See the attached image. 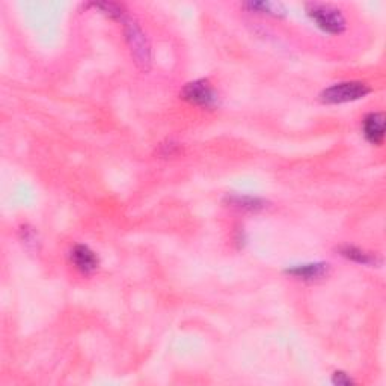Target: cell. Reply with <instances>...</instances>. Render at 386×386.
Here are the masks:
<instances>
[{
    "label": "cell",
    "instance_id": "cell-1",
    "mask_svg": "<svg viewBox=\"0 0 386 386\" xmlns=\"http://www.w3.org/2000/svg\"><path fill=\"white\" fill-rule=\"evenodd\" d=\"M308 17L318 29L331 35H338L346 31V18L338 8L329 3H308Z\"/></svg>",
    "mask_w": 386,
    "mask_h": 386
},
{
    "label": "cell",
    "instance_id": "cell-2",
    "mask_svg": "<svg viewBox=\"0 0 386 386\" xmlns=\"http://www.w3.org/2000/svg\"><path fill=\"white\" fill-rule=\"evenodd\" d=\"M370 92L371 88L363 81H341V83L326 88L320 94V100L326 105H341V103L365 99Z\"/></svg>",
    "mask_w": 386,
    "mask_h": 386
},
{
    "label": "cell",
    "instance_id": "cell-3",
    "mask_svg": "<svg viewBox=\"0 0 386 386\" xmlns=\"http://www.w3.org/2000/svg\"><path fill=\"white\" fill-rule=\"evenodd\" d=\"M125 38H127L131 55L140 70L148 71L151 65V47L142 29L136 21L125 20Z\"/></svg>",
    "mask_w": 386,
    "mask_h": 386
},
{
    "label": "cell",
    "instance_id": "cell-4",
    "mask_svg": "<svg viewBox=\"0 0 386 386\" xmlns=\"http://www.w3.org/2000/svg\"><path fill=\"white\" fill-rule=\"evenodd\" d=\"M183 99L199 107H213L218 105V94L209 80H195L188 83L181 91Z\"/></svg>",
    "mask_w": 386,
    "mask_h": 386
},
{
    "label": "cell",
    "instance_id": "cell-5",
    "mask_svg": "<svg viewBox=\"0 0 386 386\" xmlns=\"http://www.w3.org/2000/svg\"><path fill=\"white\" fill-rule=\"evenodd\" d=\"M362 131L371 145L381 146L385 139V115L382 112L368 114L362 121Z\"/></svg>",
    "mask_w": 386,
    "mask_h": 386
},
{
    "label": "cell",
    "instance_id": "cell-6",
    "mask_svg": "<svg viewBox=\"0 0 386 386\" xmlns=\"http://www.w3.org/2000/svg\"><path fill=\"white\" fill-rule=\"evenodd\" d=\"M70 258L74 267L79 269L81 273H92L94 270H96V267L100 264V259L96 257L95 252L85 246V244H77V246H74L70 254Z\"/></svg>",
    "mask_w": 386,
    "mask_h": 386
},
{
    "label": "cell",
    "instance_id": "cell-7",
    "mask_svg": "<svg viewBox=\"0 0 386 386\" xmlns=\"http://www.w3.org/2000/svg\"><path fill=\"white\" fill-rule=\"evenodd\" d=\"M329 264L326 263H311V264H303V266H296L288 269L287 273L292 276L303 279V281H316L324 278L328 274Z\"/></svg>",
    "mask_w": 386,
    "mask_h": 386
},
{
    "label": "cell",
    "instance_id": "cell-8",
    "mask_svg": "<svg viewBox=\"0 0 386 386\" xmlns=\"http://www.w3.org/2000/svg\"><path fill=\"white\" fill-rule=\"evenodd\" d=\"M339 254L343 255L344 258L350 259L353 263H358V264H363V266H376L377 264V258L371 254H367V252H363L358 248L355 246H344L339 249Z\"/></svg>",
    "mask_w": 386,
    "mask_h": 386
},
{
    "label": "cell",
    "instance_id": "cell-9",
    "mask_svg": "<svg viewBox=\"0 0 386 386\" xmlns=\"http://www.w3.org/2000/svg\"><path fill=\"white\" fill-rule=\"evenodd\" d=\"M243 8L249 10L250 12H261V14H267V16H274V17H281L285 14L284 6L281 3H274V2H249L244 3Z\"/></svg>",
    "mask_w": 386,
    "mask_h": 386
},
{
    "label": "cell",
    "instance_id": "cell-10",
    "mask_svg": "<svg viewBox=\"0 0 386 386\" xmlns=\"http://www.w3.org/2000/svg\"><path fill=\"white\" fill-rule=\"evenodd\" d=\"M228 203L237 207V209L249 210V211L261 210L266 205V203L261 201V199L250 198V196H231V198H228Z\"/></svg>",
    "mask_w": 386,
    "mask_h": 386
},
{
    "label": "cell",
    "instance_id": "cell-11",
    "mask_svg": "<svg viewBox=\"0 0 386 386\" xmlns=\"http://www.w3.org/2000/svg\"><path fill=\"white\" fill-rule=\"evenodd\" d=\"M95 10L101 11L103 14H106L110 18H123L124 16V8L118 3H110V2H100V3H92Z\"/></svg>",
    "mask_w": 386,
    "mask_h": 386
},
{
    "label": "cell",
    "instance_id": "cell-12",
    "mask_svg": "<svg viewBox=\"0 0 386 386\" xmlns=\"http://www.w3.org/2000/svg\"><path fill=\"white\" fill-rule=\"evenodd\" d=\"M332 383L339 385V386H347V385H352L353 381L346 373H343V371H337V373L332 377Z\"/></svg>",
    "mask_w": 386,
    "mask_h": 386
}]
</instances>
